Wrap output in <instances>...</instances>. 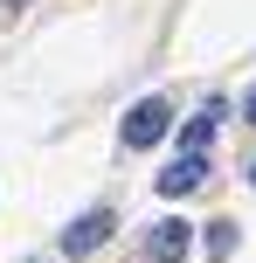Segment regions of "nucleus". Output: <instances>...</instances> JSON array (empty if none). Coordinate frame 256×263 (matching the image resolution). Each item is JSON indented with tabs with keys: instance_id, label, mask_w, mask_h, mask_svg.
<instances>
[{
	"instance_id": "1",
	"label": "nucleus",
	"mask_w": 256,
	"mask_h": 263,
	"mask_svg": "<svg viewBox=\"0 0 256 263\" xmlns=\"http://www.w3.org/2000/svg\"><path fill=\"white\" fill-rule=\"evenodd\" d=\"M166 118H173V111H166L160 97H146V104H132V111H125V145H132V153H146V145H160V139H166Z\"/></svg>"
},
{
	"instance_id": "2",
	"label": "nucleus",
	"mask_w": 256,
	"mask_h": 263,
	"mask_svg": "<svg viewBox=\"0 0 256 263\" xmlns=\"http://www.w3.org/2000/svg\"><path fill=\"white\" fill-rule=\"evenodd\" d=\"M104 236H111V215H104V208L76 215V222L63 229V256H90V250H104Z\"/></svg>"
},
{
	"instance_id": "3",
	"label": "nucleus",
	"mask_w": 256,
	"mask_h": 263,
	"mask_svg": "<svg viewBox=\"0 0 256 263\" xmlns=\"http://www.w3.org/2000/svg\"><path fill=\"white\" fill-rule=\"evenodd\" d=\"M201 180H208V153H180L173 166L160 173V194H166V201H180V194H194Z\"/></svg>"
},
{
	"instance_id": "4",
	"label": "nucleus",
	"mask_w": 256,
	"mask_h": 263,
	"mask_svg": "<svg viewBox=\"0 0 256 263\" xmlns=\"http://www.w3.org/2000/svg\"><path fill=\"white\" fill-rule=\"evenodd\" d=\"M187 242H194V222H160V229H152V242H146V256H152V263H180V256H187Z\"/></svg>"
},
{
	"instance_id": "5",
	"label": "nucleus",
	"mask_w": 256,
	"mask_h": 263,
	"mask_svg": "<svg viewBox=\"0 0 256 263\" xmlns=\"http://www.w3.org/2000/svg\"><path fill=\"white\" fill-rule=\"evenodd\" d=\"M215 118H222V104H208V111H201V118H194V125H187V153H201V145H208V139H215Z\"/></svg>"
},
{
	"instance_id": "6",
	"label": "nucleus",
	"mask_w": 256,
	"mask_h": 263,
	"mask_svg": "<svg viewBox=\"0 0 256 263\" xmlns=\"http://www.w3.org/2000/svg\"><path fill=\"white\" fill-rule=\"evenodd\" d=\"M208 256H235V229H222V222L208 229Z\"/></svg>"
},
{
	"instance_id": "7",
	"label": "nucleus",
	"mask_w": 256,
	"mask_h": 263,
	"mask_svg": "<svg viewBox=\"0 0 256 263\" xmlns=\"http://www.w3.org/2000/svg\"><path fill=\"white\" fill-rule=\"evenodd\" d=\"M243 111H249V125H256V90H249V104H243Z\"/></svg>"
},
{
	"instance_id": "8",
	"label": "nucleus",
	"mask_w": 256,
	"mask_h": 263,
	"mask_svg": "<svg viewBox=\"0 0 256 263\" xmlns=\"http://www.w3.org/2000/svg\"><path fill=\"white\" fill-rule=\"evenodd\" d=\"M7 7H28V0H7Z\"/></svg>"
}]
</instances>
